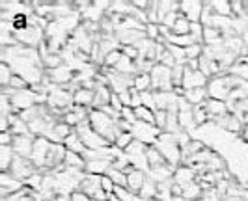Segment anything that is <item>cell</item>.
I'll list each match as a JSON object with an SVG mask.
<instances>
[{
  "instance_id": "d590c367",
  "label": "cell",
  "mask_w": 248,
  "mask_h": 201,
  "mask_svg": "<svg viewBox=\"0 0 248 201\" xmlns=\"http://www.w3.org/2000/svg\"><path fill=\"white\" fill-rule=\"evenodd\" d=\"M133 88L137 89V91H149L151 88V76H149V73H144V75H137L135 76V86Z\"/></svg>"
},
{
  "instance_id": "ba28073f",
  "label": "cell",
  "mask_w": 248,
  "mask_h": 201,
  "mask_svg": "<svg viewBox=\"0 0 248 201\" xmlns=\"http://www.w3.org/2000/svg\"><path fill=\"white\" fill-rule=\"evenodd\" d=\"M39 170L36 168V164L32 162L30 158H23V157H17L15 155V158H13V164L12 168H10V172L8 173H12L15 179H19L21 183H26L30 177L37 173Z\"/></svg>"
},
{
  "instance_id": "f35d334b",
  "label": "cell",
  "mask_w": 248,
  "mask_h": 201,
  "mask_svg": "<svg viewBox=\"0 0 248 201\" xmlns=\"http://www.w3.org/2000/svg\"><path fill=\"white\" fill-rule=\"evenodd\" d=\"M114 196L118 198V201H138L137 194H133L127 187H116L114 188Z\"/></svg>"
},
{
  "instance_id": "d6a6232c",
  "label": "cell",
  "mask_w": 248,
  "mask_h": 201,
  "mask_svg": "<svg viewBox=\"0 0 248 201\" xmlns=\"http://www.w3.org/2000/svg\"><path fill=\"white\" fill-rule=\"evenodd\" d=\"M138 198L140 200H146V201H151L157 198V183L155 181H151V179H146V183H144V187L140 190V194H138Z\"/></svg>"
},
{
  "instance_id": "9a60e30c",
  "label": "cell",
  "mask_w": 248,
  "mask_h": 201,
  "mask_svg": "<svg viewBox=\"0 0 248 201\" xmlns=\"http://www.w3.org/2000/svg\"><path fill=\"white\" fill-rule=\"evenodd\" d=\"M202 10H203V2H194V0H183L179 2V13L190 23H200L202 17Z\"/></svg>"
},
{
  "instance_id": "ab89813d",
  "label": "cell",
  "mask_w": 248,
  "mask_h": 201,
  "mask_svg": "<svg viewBox=\"0 0 248 201\" xmlns=\"http://www.w3.org/2000/svg\"><path fill=\"white\" fill-rule=\"evenodd\" d=\"M135 142V136H133V132H120L118 134V138H116V144H114V147H118V149L125 151L131 144Z\"/></svg>"
},
{
  "instance_id": "cb8c5ba5",
  "label": "cell",
  "mask_w": 248,
  "mask_h": 201,
  "mask_svg": "<svg viewBox=\"0 0 248 201\" xmlns=\"http://www.w3.org/2000/svg\"><path fill=\"white\" fill-rule=\"evenodd\" d=\"M8 121H10V132H12L13 136H21V134H32L30 132V129L26 125L25 121H23V117L19 115V114L13 112L12 115H8Z\"/></svg>"
},
{
  "instance_id": "277c9868",
  "label": "cell",
  "mask_w": 248,
  "mask_h": 201,
  "mask_svg": "<svg viewBox=\"0 0 248 201\" xmlns=\"http://www.w3.org/2000/svg\"><path fill=\"white\" fill-rule=\"evenodd\" d=\"M233 89V84H232V75H220L215 76L207 82V95L209 99H217V100H228L230 93Z\"/></svg>"
},
{
  "instance_id": "e0dca14e",
  "label": "cell",
  "mask_w": 248,
  "mask_h": 201,
  "mask_svg": "<svg viewBox=\"0 0 248 201\" xmlns=\"http://www.w3.org/2000/svg\"><path fill=\"white\" fill-rule=\"evenodd\" d=\"M88 115H90V110H88V108H82V106H73V108H71V110L62 117V121L63 123H67L69 127L77 129L80 123H84V121H86Z\"/></svg>"
},
{
  "instance_id": "b9f144b4",
  "label": "cell",
  "mask_w": 248,
  "mask_h": 201,
  "mask_svg": "<svg viewBox=\"0 0 248 201\" xmlns=\"http://www.w3.org/2000/svg\"><path fill=\"white\" fill-rule=\"evenodd\" d=\"M213 19H215V12H213V8H211V2H203V10H202L200 23L203 26H211Z\"/></svg>"
},
{
  "instance_id": "7a4b0ae2",
  "label": "cell",
  "mask_w": 248,
  "mask_h": 201,
  "mask_svg": "<svg viewBox=\"0 0 248 201\" xmlns=\"http://www.w3.org/2000/svg\"><path fill=\"white\" fill-rule=\"evenodd\" d=\"M155 147L161 151V155L164 157V160L174 166V168H179L183 166V155H181V147L175 140V134H170V132H161V136L157 140Z\"/></svg>"
},
{
  "instance_id": "11a10c76",
  "label": "cell",
  "mask_w": 248,
  "mask_h": 201,
  "mask_svg": "<svg viewBox=\"0 0 248 201\" xmlns=\"http://www.w3.org/2000/svg\"><path fill=\"white\" fill-rule=\"evenodd\" d=\"M101 187H103V190H105L107 194H114V188H116V185L110 181V177H107V175L101 177Z\"/></svg>"
},
{
  "instance_id": "8d00e7d4",
  "label": "cell",
  "mask_w": 248,
  "mask_h": 201,
  "mask_svg": "<svg viewBox=\"0 0 248 201\" xmlns=\"http://www.w3.org/2000/svg\"><path fill=\"white\" fill-rule=\"evenodd\" d=\"M13 78V71L8 63L0 62V86L2 88H10V82Z\"/></svg>"
},
{
  "instance_id": "c3c4849f",
  "label": "cell",
  "mask_w": 248,
  "mask_h": 201,
  "mask_svg": "<svg viewBox=\"0 0 248 201\" xmlns=\"http://www.w3.org/2000/svg\"><path fill=\"white\" fill-rule=\"evenodd\" d=\"M157 13H159V2H149V8L146 10L149 25H159V21H157Z\"/></svg>"
},
{
  "instance_id": "680465c9",
  "label": "cell",
  "mask_w": 248,
  "mask_h": 201,
  "mask_svg": "<svg viewBox=\"0 0 248 201\" xmlns=\"http://www.w3.org/2000/svg\"><path fill=\"white\" fill-rule=\"evenodd\" d=\"M122 52L127 58H131V60H137L138 58V49H135V47H122Z\"/></svg>"
},
{
  "instance_id": "7402d4cb",
  "label": "cell",
  "mask_w": 248,
  "mask_h": 201,
  "mask_svg": "<svg viewBox=\"0 0 248 201\" xmlns=\"http://www.w3.org/2000/svg\"><path fill=\"white\" fill-rule=\"evenodd\" d=\"M203 106H205V110H207L209 115H211V121H215L217 117H222V115H226V114H230L226 100L207 99L205 102H203Z\"/></svg>"
},
{
  "instance_id": "bcb514c9",
  "label": "cell",
  "mask_w": 248,
  "mask_h": 201,
  "mask_svg": "<svg viewBox=\"0 0 248 201\" xmlns=\"http://www.w3.org/2000/svg\"><path fill=\"white\" fill-rule=\"evenodd\" d=\"M185 52H186V60H188V62H192V60H200V58H202V54H203V45L194 43V45L186 47Z\"/></svg>"
},
{
  "instance_id": "f907efd6",
  "label": "cell",
  "mask_w": 248,
  "mask_h": 201,
  "mask_svg": "<svg viewBox=\"0 0 248 201\" xmlns=\"http://www.w3.org/2000/svg\"><path fill=\"white\" fill-rule=\"evenodd\" d=\"M146 36H148V39H151V41H159V39L162 38L161 26L159 25H148L146 26Z\"/></svg>"
},
{
  "instance_id": "74e56055",
  "label": "cell",
  "mask_w": 248,
  "mask_h": 201,
  "mask_svg": "<svg viewBox=\"0 0 248 201\" xmlns=\"http://www.w3.org/2000/svg\"><path fill=\"white\" fill-rule=\"evenodd\" d=\"M146 149H148V145L146 144H142V142H138L135 140L127 149L124 151L127 157H140V155H146Z\"/></svg>"
},
{
  "instance_id": "2e32d148",
  "label": "cell",
  "mask_w": 248,
  "mask_h": 201,
  "mask_svg": "<svg viewBox=\"0 0 248 201\" xmlns=\"http://www.w3.org/2000/svg\"><path fill=\"white\" fill-rule=\"evenodd\" d=\"M177 168L170 166V164H164V166H159V168H151L148 172V177L151 181H155L157 185L161 183H166V181H172L174 179V173Z\"/></svg>"
},
{
  "instance_id": "816d5d0a",
  "label": "cell",
  "mask_w": 248,
  "mask_h": 201,
  "mask_svg": "<svg viewBox=\"0 0 248 201\" xmlns=\"http://www.w3.org/2000/svg\"><path fill=\"white\" fill-rule=\"evenodd\" d=\"M122 119H124L125 123H129V125H135L138 119H137V114H135V108H129V106H125L124 110H122Z\"/></svg>"
},
{
  "instance_id": "52a82bcc",
  "label": "cell",
  "mask_w": 248,
  "mask_h": 201,
  "mask_svg": "<svg viewBox=\"0 0 248 201\" xmlns=\"http://www.w3.org/2000/svg\"><path fill=\"white\" fill-rule=\"evenodd\" d=\"M101 177L103 175H92V173H86L80 187H78V192L86 194L88 198H92L93 201H108V194L103 190L101 187Z\"/></svg>"
},
{
  "instance_id": "8fae6325",
  "label": "cell",
  "mask_w": 248,
  "mask_h": 201,
  "mask_svg": "<svg viewBox=\"0 0 248 201\" xmlns=\"http://www.w3.org/2000/svg\"><path fill=\"white\" fill-rule=\"evenodd\" d=\"M34 144H36V136L34 134H21V136H13L12 147L17 157L23 158H32L34 153Z\"/></svg>"
},
{
  "instance_id": "f546056e",
  "label": "cell",
  "mask_w": 248,
  "mask_h": 201,
  "mask_svg": "<svg viewBox=\"0 0 248 201\" xmlns=\"http://www.w3.org/2000/svg\"><path fill=\"white\" fill-rule=\"evenodd\" d=\"M202 192H203V188L198 185V181H192V183H188L186 187L181 188V198H185L188 201H198Z\"/></svg>"
},
{
  "instance_id": "30bf717a",
  "label": "cell",
  "mask_w": 248,
  "mask_h": 201,
  "mask_svg": "<svg viewBox=\"0 0 248 201\" xmlns=\"http://www.w3.org/2000/svg\"><path fill=\"white\" fill-rule=\"evenodd\" d=\"M45 76L52 86H60V88H67L71 86V82L75 80V71L63 63L62 67H56V69H50V71H45Z\"/></svg>"
},
{
  "instance_id": "60d3db41",
  "label": "cell",
  "mask_w": 248,
  "mask_h": 201,
  "mask_svg": "<svg viewBox=\"0 0 248 201\" xmlns=\"http://www.w3.org/2000/svg\"><path fill=\"white\" fill-rule=\"evenodd\" d=\"M190 39L198 45H203V25L202 23H190V32H188Z\"/></svg>"
},
{
  "instance_id": "4dcf8cb0",
  "label": "cell",
  "mask_w": 248,
  "mask_h": 201,
  "mask_svg": "<svg viewBox=\"0 0 248 201\" xmlns=\"http://www.w3.org/2000/svg\"><path fill=\"white\" fill-rule=\"evenodd\" d=\"M168 30H170L172 36H188V32H190V21H186L185 17L179 13V17L175 19L174 26L168 28Z\"/></svg>"
},
{
  "instance_id": "f1b7e54d",
  "label": "cell",
  "mask_w": 248,
  "mask_h": 201,
  "mask_svg": "<svg viewBox=\"0 0 248 201\" xmlns=\"http://www.w3.org/2000/svg\"><path fill=\"white\" fill-rule=\"evenodd\" d=\"M146 158H148L149 170H151V168H159V166L168 164L166 160H164V157L161 155V151L157 149L155 145H148V149H146Z\"/></svg>"
},
{
  "instance_id": "ac0fdd59",
  "label": "cell",
  "mask_w": 248,
  "mask_h": 201,
  "mask_svg": "<svg viewBox=\"0 0 248 201\" xmlns=\"http://www.w3.org/2000/svg\"><path fill=\"white\" fill-rule=\"evenodd\" d=\"M112 89L107 86V84H99L97 82V88H95V97H93V108L92 110H99L103 106L110 104L112 100Z\"/></svg>"
},
{
  "instance_id": "603a6c76",
  "label": "cell",
  "mask_w": 248,
  "mask_h": 201,
  "mask_svg": "<svg viewBox=\"0 0 248 201\" xmlns=\"http://www.w3.org/2000/svg\"><path fill=\"white\" fill-rule=\"evenodd\" d=\"M192 181H196V172L192 170V168H188V166H179L177 170H175L174 173V183L177 187H186L188 183H192Z\"/></svg>"
},
{
  "instance_id": "94428289",
  "label": "cell",
  "mask_w": 248,
  "mask_h": 201,
  "mask_svg": "<svg viewBox=\"0 0 248 201\" xmlns=\"http://www.w3.org/2000/svg\"><path fill=\"white\" fill-rule=\"evenodd\" d=\"M241 136H243L245 142H248V123L245 125V129H243V134H241Z\"/></svg>"
},
{
  "instance_id": "e575fe53",
  "label": "cell",
  "mask_w": 248,
  "mask_h": 201,
  "mask_svg": "<svg viewBox=\"0 0 248 201\" xmlns=\"http://www.w3.org/2000/svg\"><path fill=\"white\" fill-rule=\"evenodd\" d=\"M135 114H137L138 121L148 123V125H155V112H153V110H149L146 106H140V108L135 110Z\"/></svg>"
},
{
  "instance_id": "7bdbcfd3",
  "label": "cell",
  "mask_w": 248,
  "mask_h": 201,
  "mask_svg": "<svg viewBox=\"0 0 248 201\" xmlns=\"http://www.w3.org/2000/svg\"><path fill=\"white\" fill-rule=\"evenodd\" d=\"M194 121H196V125H203V123H207V121H211V115L209 112L205 110V106L203 104H200V106H194Z\"/></svg>"
},
{
  "instance_id": "ffe728a7",
  "label": "cell",
  "mask_w": 248,
  "mask_h": 201,
  "mask_svg": "<svg viewBox=\"0 0 248 201\" xmlns=\"http://www.w3.org/2000/svg\"><path fill=\"white\" fill-rule=\"evenodd\" d=\"M146 179H148V173H146V172H142V170H133L131 173H127V188L138 196L142 187H144V183H146Z\"/></svg>"
},
{
  "instance_id": "f6af8a7d",
  "label": "cell",
  "mask_w": 248,
  "mask_h": 201,
  "mask_svg": "<svg viewBox=\"0 0 248 201\" xmlns=\"http://www.w3.org/2000/svg\"><path fill=\"white\" fill-rule=\"evenodd\" d=\"M183 76H185V67L183 65H175L172 69V82H174V89L183 88Z\"/></svg>"
},
{
  "instance_id": "83f0119b",
  "label": "cell",
  "mask_w": 248,
  "mask_h": 201,
  "mask_svg": "<svg viewBox=\"0 0 248 201\" xmlns=\"http://www.w3.org/2000/svg\"><path fill=\"white\" fill-rule=\"evenodd\" d=\"M228 75H233V76H237V78H241V80L248 82V56L239 58L235 65L228 71Z\"/></svg>"
},
{
  "instance_id": "5b68a950",
  "label": "cell",
  "mask_w": 248,
  "mask_h": 201,
  "mask_svg": "<svg viewBox=\"0 0 248 201\" xmlns=\"http://www.w3.org/2000/svg\"><path fill=\"white\" fill-rule=\"evenodd\" d=\"M149 76H151V88H153V91H174L172 69L164 67L161 63H155Z\"/></svg>"
},
{
  "instance_id": "4fadbf2b",
  "label": "cell",
  "mask_w": 248,
  "mask_h": 201,
  "mask_svg": "<svg viewBox=\"0 0 248 201\" xmlns=\"http://www.w3.org/2000/svg\"><path fill=\"white\" fill-rule=\"evenodd\" d=\"M25 188V183H21L19 179H15L12 173H2L0 175V198L6 200L12 194Z\"/></svg>"
},
{
  "instance_id": "d4e9b609",
  "label": "cell",
  "mask_w": 248,
  "mask_h": 201,
  "mask_svg": "<svg viewBox=\"0 0 248 201\" xmlns=\"http://www.w3.org/2000/svg\"><path fill=\"white\" fill-rule=\"evenodd\" d=\"M63 145H65V149L71 151V153H77V155H84L86 153V145H84V142L80 140V136L77 134V130H73L71 134H69V138L63 142Z\"/></svg>"
},
{
  "instance_id": "db71d44e",
  "label": "cell",
  "mask_w": 248,
  "mask_h": 201,
  "mask_svg": "<svg viewBox=\"0 0 248 201\" xmlns=\"http://www.w3.org/2000/svg\"><path fill=\"white\" fill-rule=\"evenodd\" d=\"M198 201H222V200H220V196H218L217 188H209V190H203V192H202V196H200Z\"/></svg>"
},
{
  "instance_id": "f5cc1de1",
  "label": "cell",
  "mask_w": 248,
  "mask_h": 201,
  "mask_svg": "<svg viewBox=\"0 0 248 201\" xmlns=\"http://www.w3.org/2000/svg\"><path fill=\"white\" fill-rule=\"evenodd\" d=\"M10 88H13L15 91H19V89H26V88H30V86H28V82H26L23 76L13 75L12 82H10Z\"/></svg>"
},
{
  "instance_id": "7dc6e473",
  "label": "cell",
  "mask_w": 248,
  "mask_h": 201,
  "mask_svg": "<svg viewBox=\"0 0 248 201\" xmlns=\"http://www.w3.org/2000/svg\"><path fill=\"white\" fill-rule=\"evenodd\" d=\"M140 95H142V106H146V108L155 112V110H157V104H155V91L149 89V91H142Z\"/></svg>"
},
{
  "instance_id": "3957f363",
  "label": "cell",
  "mask_w": 248,
  "mask_h": 201,
  "mask_svg": "<svg viewBox=\"0 0 248 201\" xmlns=\"http://www.w3.org/2000/svg\"><path fill=\"white\" fill-rule=\"evenodd\" d=\"M15 39H17V43H21V45H25V47L39 49V45L45 41V30L39 25H36L34 15H32L28 26L23 28V30H17V32H15Z\"/></svg>"
},
{
  "instance_id": "be15d7a7",
  "label": "cell",
  "mask_w": 248,
  "mask_h": 201,
  "mask_svg": "<svg viewBox=\"0 0 248 201\" xmlns=\"http://www.w3.org/2000/svg\"><path fill=\"white\" fill-rule=\"evenodd\" d=\"M245 123H248V114L245 115Z\"/></svg>"
},
{
  "instance_id": "681fc988",
  "label": "cell",
  "mask_w": 248,
  "mask_h": 201,
  "mask_svg": "<svg viewBox=\"0 0 248 201\" xmlns=\"http://www.w3.org/2000/svg\"><path fill=\"white\" fill-rule=\"evenodd\" d=\"M166 121H168V112H164V110H155V127L164 132V129H166Z\"/></svg>"
},
{
  "instance_id": "6da1fadb",
  "label": "cell",
  "mask_w": 248,
  "mask_h": 201,
  "mask_svg": "<svg viewBox=\"0 0 248 201\" xmlns=\"http://www.w3.org/2000/svg\"><path fill=\"white\" fill-rule=\"evenodd\" d=\"M88 121H90V127L99 134L101 138H105L110 145L116 144L118 134L122 132V129L118 127L116 119H112L110 115H107V114L101 112V110H90Z\"/></svg>"
},
{
  "instance_id": "6125c7cd",
  "label": "cell",
  "mask_w": 248,
  "mask_h": 201,
  "mask_svg": "<svg viewBox=\"0 0 248 201\" xmlns=\"http://www.w3.org/2000/svg\"><path fill=\"white\" fill-rule=\"evenodd\" d=\"M170 201H188V200H185V198H181V196H174Z\"/></svg>"
},
{
  "instance_id": "4316f807",
  "label": "cell",
  "mask_w": 248,
  "mask_h": 201,
  "mask_svg": "<svg viewBox=\"0 0 248 201\" xmlns=\"http://www.w3.org/2000/svg\"><path fill=\"white\" fill-rule=\"evenodd\" d=\"M192 106H200V104H203L205 100L209 99V95H207V88H198V89H190V91H185V95H183Z\"/></svg>"
},
{
  "instance_id": "836d02e7",
  "label": "cell",
  "mask_w": 248,
  "mask_h": 201,
  "mask_svg": "<svg viewBox=\"0 0 248 201\" xmlns=\"http://www.w3.org/2000/svg\"><path fill=\"white\" fill-rule=\"evenodd\" d=\"M41 62H43V67H45V71H50V69H56V67H62L63 63V58L62 54H54V52H49L47 56H43L41 58Z\"/></svg>"
},
{
  "instance_id": "9c48e42d",
  "label": "cell",
  "mask_w": 248,
  "mask_h": 201,
  "mask_svg": "<svg viewBox=\"0 0 248 201\" xmlns=\"http://www.w3.org/2000/svg\"><path fill=\"white\" fill-rule=\"evenodd\" d=\"M131 132L135 140L146 144V145H155L157 140L161 136V130L157 129L155 125H148V123H142V121H137L135 125L131 127Z\"/></svg>"
},
{
  "instance_id": "484cf974",
  "label": "cell",
  "mask_w": 248,
  "mask_h": 201,
  "mask_svg": "<svg viewBox=\"0 0 248 201\" xmlns=\"http://www.w3.org/2000/svg\"><path fill=\"white\" fill-rule=\"evenodd\" d=\"M15 158V151L12 145H0V170L2 173H8Z\"/></svg>"
},
{
  "instance_id": "44dd1931",
  "label": "cell",
  "mask_w": 248,
  "mask_h": 201,
  "mask_svg": "<svg viewBox=\"0 0 248 201\" xmlns=\"http://www.w3.org/2000/svg\"><path fill=\"white\" fill-rule=\"evenodd\" d=\"M93 97H95V91L93 89H88V88L77 89L73 93L75 106H82V108L92 110L93 108Z\"/></svg>"
},
{
  "instance_id": "91938a15",
  "label": "cell",
  "mask_w": 248,
  "mask_h": 201,
  "mask_svg": "<svg viewBox=\"0 0 248 201\" xmlns=\"http://www.w3.org/2000/svg\"><path fill=\"white\" fill-rule=\"evenodd\" d=\"M71 201H93V200H92V198H88L86 194H82V192H78V190H77V192L71 194Z\"/></svg>"
},
{
  "instance_id": "7c38bea8",
  "label": "cell",
  "mask_w": 248,
  "mask_h": 201,
  "mask_svg": "<svg viewBox=\"0 0 248 201\" xmlns=\"http://www.w3.org/2000/svg\"><path fill=\"white\" fill-rule=\"evenodd\" d=\"M52 145V142L49 138H43L39 136L36 138V144H34V153H32V162L36 164L37 170H43L45 168V160H47V155H49V149Z\"/></svg>"
},
{
  "instance_id": "5bb4252c",
  "label": "cell",
  "mask_w": 248,
  "mask_h": 201,
  "mask_svg": "<svg viewBox=\"0 0 248 201\" xmlns=\"http://www.w3.org/2000/svg\"><path fill=\"white\" fill-rule=\"evenodd\" d=\"M207 82L209 78L205 75H202L200 71H192L185 67V76H183V89L190 91V89H198V88H207Z\"/></svg>"
},
{
  "instance_id": "1f68e13d",
  "label": "cell",
  "mask_w": 248,
  "mask_h": 201,
  "mask_svg": "<svg viewBox=\"0 0 248 201\" xmlns=\"http://www.w3.org/2000/svg\"><path fill=\"white\" fill-rule=\"evenodd\" d=\"M211 8L215 15H218V17H232L233 19V15H232V2H228V0H211Z\"/></svg>"
},
{
  "instance_id": "d6986e66",
  "label": "cell",
  "mask_w": 248,
  "mask_h": 201,
  "mask_svg": "<svg viewBox=\"0 0 248 201\" xmlns=\"http://www.w3.org/2000/svg\"><path fill=\"white\" fill-rule=\"evenodd\" d=\"M73 130H75L73 127H69L67 123H63V121H58V123L54 125V129L49 132L47 138H49L52 144H63L65 140L69 138V134H71Z\"/></svg>"
},
{
  "instance_id": "6f0895ef",
  "label": "cell",
  "mask_w": 248,
  "mask_h": 201,
  "mask_svg": "<svg viewBox=\"0 0 248 201\" xmlns=\"http://www.w3.org/2000/svg\"><path fill=\"white\" fill-rule=\"evenodd\" d=\"M13 144V134L8 132H0V145H12Z\"/></svg>"
},
{
  "instance_id": "8992f818",
  "label": "cell",
  "mask_w": 248,
  "mask_h": 201,
  "mask_svg": "<svg viewBox=\"0 0 248 201\" xmlns=\"http://www.w3.org/2000/svg\"><path fill=\"white\" fill-rule=\"evenodd\" d=\"M77 130V134L80 136V140L84 142V145H86V149H107V147H110V144L107 142L105 138H101L99 134L90 127V121H84V123H80V125L75 129Z\"/></svg>"
},
{
  "instance_id": "ee69618b",
  "label": "cell",
  "mask_w": 248,
  "mask_h": 201,
  "mask_svg": "<svg viewBox=\"0 0 248 201\" xmlns=\"http://www.w3.org/2000/svg\"><path fill=\"white\" fill-rule=\"evenodd\" d=\"M107 177H110V181L116 185V187H127V175H125L124 172H120V170L110 168L108 173H107Z\"/></svg>"
},
{
  "instance_id": "9f6ffc18",
  "label": "cell",
  "mask_w": 248,
  "mask_h": 201,
  "mask_svg": "<svg viewBox=\"0 0 248 201\" xmlns=\"http://www.w3.org/2000/svg\"><path fill=\"white\" fill-rule=\"evenodd\" d=\"M110 106H112V108H114V110H116V112H118V114H122V110H124V108H125V106H124V102H122V100H120V97H118V95H116V93H114V95H112Z\"/></svg>"
}]
</instances>
